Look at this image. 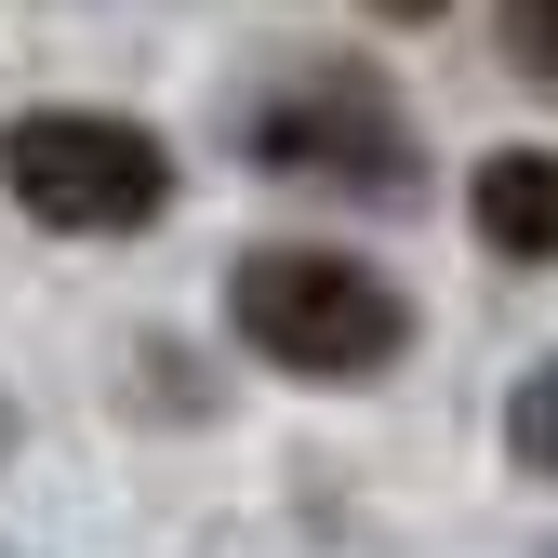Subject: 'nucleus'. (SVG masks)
<instances>
[{
    "mask_svg": "<svg viewBox=\"0 0 558 558\" xmlns=\"http://www.w3.org/2000/svg\"><path fill=\"white\" fill-rule=\"evenodd\" d=\"M227 319L253 332V360L306 373V386H345V373H386L412 306L386 293V279L360 253H319V240H279V253H240L227 279Z\"/></svg>",
    "mask_w": 558,
    "mask_h": 558,
    "instance_id": "obj_1",
    "label": "nucleus"
},
{
    "mask_svg": "<svg viewBox=\"0 0 558 558\" xmlns=\"http://www.w3.org/2000/svg\"><path fill=\"white\" fill-rule=\"evenodd\" d=\"M0 186L66 240H120L173 199V160L160 133H133L107 107H40V120H0Z\"/></svg>",
    "mask_w": 558,
    "mask_h": 558,
    "instance_id": "obj_2",
    "label": "nucleus"
},
{
    "mask_svg": "<svg viewBox=\"0 0 558 558\" xmlns=\"http://www.w3.org/2000/svg\"><path fill=\"white\" fill-rule=\"evenodd\" d=\"M478 240L519 253V266H558V147H493L478 160Z\"/></svg>",
    "mask_w": 558,
    "mask_h": 558,
    "instance_id": "obj_3",
    "label": "nucleus"
},
{
    "mask_svg": "<svg viewBox=\"0 0 558 558\" xmlns=\"http://www.w3.org/2000/svg\"><path fill=\"white\" fill-rule=\"evenodd\" d=\"M506 439H519V465H532V478H558V373H532V386H519V426H506Z\"/></svg>",
    "mask_w": 558,
    "mask_h": 558,
    "instance_id": "obj_4",
    "label": "nucleus"
},
{
    "mask_svg": "<svg viewBox=\"0 0 558 558\" xmlns=\"http://www.w3.org/2000/svg\"><path fill=\"white\" fill-rule=\"evenodd\" d=\"M506 40H519L532 81H558V0H506Z\"/></svg>",
    "mask_w": 558,
    "mask_h": 558,
    "instance_id": "obj_5",
    "label": "nucleus"
},
{
    "mask_svg": "<svg viewBox=\"0 0 558 558\" xmlns=\"http://www.w3.org/2000/svg\"><path fill=\"white\" fill-rule=\"evenodd\" d=\"M386 14H439V0H386Z\"/></svg>",
    "mask_w": 558,
    "mask_h": 558,
    "instance_id": "obj_6",
    "label": "nucleus"
},
{
    "mask_svg": "<svg viewBox=\"0 0 558 558\" xmlns=\"http://www.w3.org/2000/svg\"><path fill=\"white\" fill-rule=\"evenodd\" d=\"M0 452H14V412H0Z\"/></svg>",
    "mask_w": 558,
    "mask_h": 558,
    "instance_id": "obj_7",
    "label": "nucleus"
}]
</instances>
